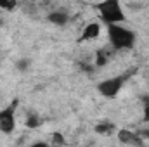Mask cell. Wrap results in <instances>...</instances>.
Returning <instances> with one entry per match:
<instances>
[{
	"label": "cell",
	"instance_id": "cell-1",
	"mask_svg": "<svg viewBox=\"0 0 149 147\" xmlns=\"http://www.w3.org/2000/svg\"><path fill=\"white\" fill-rule=\"evenodd\" d=\"M106 33H108L109 45L114 50H132L135 47V42H137L135 31L125 28L123 24H108Z\"/></svg>",
	"mask_w": 149,
	"mask_h": 147
},
{
	"label": "cell",
	"instance_id": "cell-2",
	"mask_svg": "<svg viewBox=\"0 0 149 147\" xmlns=\"http://www.w3.org/2000/svg\"><path fill=\"white\" fill-rule=\"evenodd\" d=\"M95 9H97V14H99L101 21L106 26L108 24H121L127 19L121 0H101L95 5Z\"/></svg>",
	"mask_w": 149,
	"mask_h": 147
},
{
	"label": "cell",
	"instance_id": "cell-3",
	"mask_svg": "<svg viewBox=\"0 0 149 147\" xmlns=\"http://www.w3.org/2000/svg\"><path fill=\"white\" fill-rule=\"evenodd\" d=\"M123 85H125V78L123 76H111V78H106V80L99 81L97 92L102 97H106V99H114L121 92Z\"/></svg>",
	"mask_w": 149,
	"mask_h": 147
},
{
	"label": "cell",
	"instance_id": "cell-4",
	"mask_svg": "<svg viewBox=\"0 0 149 147\" xmlns=\"http://www.w3.org/2000/svg\"><path fill=\"white\" fill-rule=\"evenodd\" d=\"M16 106L17 101H12L7 107L0 109V132L2 133H12L16 128Z\"/></svg>",
	"mask_w": 149,
	"mask_h": 147
},
{
	"label": "cell",
	"instance_id": "cell-5",
	"mask_svg": "<svg viewBox=\"0 0 149 147\" xmlns=\"http://www.w3.org/2000/svg\"><path fill=\"white\" fill-rule=\"evenodd\" d=\"M101 37V23H88L85 24V28L81 30V35H80V40L81 42H94Z\"/></svg>",
	"mask_w": 149,
	"mask_h": 147
},
{
	"label": "cell",
	"instance_id": "cell-6",
	"mask_svg": "<svg viewBox=\"0 0 149 147\" xmlns=\"http://www.w3.org/2000/svg\"><path fill=\"white\" fill-rule=\"evenodd\" d=\"M47 21L54 26H66L70 23V14L66 10H52V12H49Z\"/></svg>",
	"mask_w": 149,
	"mask_h": 147
},
{
	"label": "cell",
	"instance_id": "cell-7",
	"mask_svg": "<svg viewBox=\"0 0 149 147\" xmlns=\"http://www.w3.org/2000/svg\"><path fill=\"white\" fill-rule=\"evenodd\" d=\"M116 135H118L120 142H123V144H130V146H139L141 144L139 133H134V132H128V130H120Z\"/></svg>",
	"mask_w": 149,
	"mask_h": 147
},
{
	"label": "cell",
	"instance_id": "cell-8",
	"mask_svg": "<svg viewBox=\"0 0 149 147\" xmlns=\"http://www.w3.org/2000/svg\"><path fill=\"white\" fill-rule=\"evenodd\" d=\"M114 130H116V126L113 123H101V125L95 126V132L97 133H102V135H111Z\"/></svg>",
	"mask_w": 149,
	"mask_h": 147
},
{
	"label": "cell",
	"instance_id": "cell-9",
	"mask_svg": "<svg viewBox=\"0 0 149 147\" xmlns=\"http://www.w3.org/2000/svg\"><path fill=\"white\" fill-rule=\"evenodd\" d=\"M108 54H106V50H97V55H95V66H106V62H108Z\"/></svg>",
	"mask_w": 149,
	"mask_h": 147
},
{
	"label": "cell",
	"instance_id": "cell-10",
	"mask_svg": "<svg viewBox=\"0 0 149 147\" xmlns=\"http://www.w3.org/2000/svg\"><path fill=\"white\" fill-rule=\"evenodd\" d=\"M0 9H3V10H14L16 9V0H0Z\"/></svg>",
	"mask_w": 149,
	"mask_h": 147
},
{
	"label": "cell",
	"instance_id": "cell-11",
	"mask_svg": "<svg viewBox=\"0 0 149 147\" xmlns=\"http://www.w3.org/2000/svg\"><path fill=\"white\" fill-rule=\"evenodd\" d=\"M144 121L149 123V99H146V102H144Z\"/></svg>",
	"mask_w": 149,
	"mask_h": 147
},
{
	"label": "cell",
	"instance_id": "cell-12",
	"mask_svg": "<svg viewBox=\"0 0 149 147\" xmlns=\"http://www.w3.org/2000/svg\"><path fill=\"white\" fill-rule=\"evenodd\" d=\"M54 142H56V144H64V139L59 137V133H56V135H54Z\"/></svg>",
	"mask_w": 149,
	"mask_h": 147
}]
</instances>
